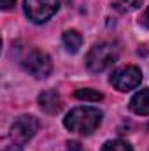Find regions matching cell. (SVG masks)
Instances as JSON below:
<instances>
[{
    "label": "cell",
    "mask_w": 149,
    "mask_h": 151,
    "mask_svg": "<svg viewBox=\"0 0 149 151\" xmlns=\"http://www.w3.org/2000/svg\"><path fill=\"white\" fill-rule=\"evenodd\" d=\"M37 128H39V121L35 116H28V114L19 116L11 125L9 135L4 139L2 151H21L23 146L35 135Z\"/></svg>",
    "instance_id": "2"
},
{
    "label": "cell",
    "mask_w": 149,
    "mask_h": 151,
    "mask_svg": "<svg viewBox=\"0 0 149 151\" xmlns=\"http://www.w3.org/2000/svg\"><path fill=\"white\" fill-rule=\"evenodd\" d=\"M60 7V0H25V14L34 23H46Z\"/></svg>",
    "instance_id": "5"
},
{
    "label": "cell",
    "mask_w": 149,
    "mask_h": 151,
    "mask_svg": "<svg viewBox=\"0 0 149 151\" xmlns=\"http://www.w3.org/2000/svg\"><path fill=\"white\" fill-rule=\"evenodd\" d=\"M21 67L32 74L34 77L39 79H44L51 74L53 70V63H51V58L44 53V51H39V49H30L27 51L23 56H21Z\"/></svg>",
    "instance_id": "4"
},
{
    "label": "cell",
    "mask_w": 149,
    "mask_h": 151,
    "mask_svg": "<svg viewBox=\"0 0 149 151\" xmlns=\"http://www.w3.org/2000/svg\"><path fill=\"white\" fill-rule=\"evenodd\" d=\"M102 151H133V150H132V146H130L126 141L112 139V141H107V142L102 146Z\"/></svg>",
    "instance_id": "12"
},
{
    "label": "cell",
    "mask_w": 149,
    "mask_h": 151,
    "mask_svg": "<svg viewBox=\"0 0 149 151\" xmlns=\"http://www.w3.org/2000/svg\"><path fill=\"white\" fill-rule=\"evenodd\" d=\"M75 99L84 100V102H100L104 99V95L98 90H93V88H81V90L75 91Z\"/></svg>",
    "instance_id": "11"
},
{
    "label": "cell",
    "mask_w": 149,
    "mask_h": 151,
    "mask_svg": "<svg viewBox=\"0 0 149 151\" xmlns=\"http://www.w3.org/2000/svg\"><path fill=\"white\" fill-rule=\"evenodd\" d=\"M142 4H144V0H112V7L117 12H123V14L140 9Z\"/></svg>",
    "instance_id": "10"
},
{
    "label": "cell",
    "mask_w": 149,
    "mask_h": 151,
    "mask_svg": "<svg viewBox=\"0 0 149 151\" xmlns=\"http://www.w3.org/2000/svg\"><path fill=\"white\" fill-rule=\"evenodd\" d=\"M140 23H142L146 28H149V9L144 12V16H142V19H140Z\"/></svg>",
    "instance_id": "14"
},
{
    "label": "cell",
    "mask_w": 149,
    "mask_h": 151,
    "mask_svg": "<svg viewBox=\"0 0 149 151\" xmlns=\"http://www.w3.org/2000/svg\"><path fill=\"white\" fill-rule=\"evenodd\" d=\"M0 4H2V9L7 11V9H11V7H14L16 0H0Z\"/></svg>",
    "instance_id": "13"
},
{
    "label": "cell",
    "mask_w": 149,
    "mask_h": 151,
    "mask_svg": "<svg viewBox=\"0 0 149 151\" xmlns=\"http://www.w3.org/2000/svg\"><path fill=\"white\" fill-rule=\"evenodd\" d=\"M39 104L46 113L49 114H54L62 109V99L54 90H47V91L40 93L39 95Z\"/></svg>",
    "instance_id": "7"
},
{
    "label": "cell",
    "mask_w": 149,
    "mask_h": 151,
    "mask_svg": "<svg viewBox=\"0 0 149 151\" xmlns=\"http://www.w3.org/2000/svg\"><path fill=\"white\" fill-rule=\"evenodd\" d=\"M102 118H104V114H102V111L98 107L79 106V107H74L65 116L63 125L70 132L81 134V135H91L102 125Z\"/></svg>",
    "instance_id": "1"
},
{
    "label": "cell",
    "mask_w": 149,
    "mask_h": 151,
    "mask_svg": "<svg viewBox=\"0 0 149 151\" xmlns=\"http://www.w3.org/2000/svg\"><path fill=\"white\" fill-rule=\"evenodd\" d=\"M142 81V72L135 65H126L121 69H116L111 76V84L119 91H130L135 90Z\"/></svg>",
    "instance_id": "6"
},
{
    "label": "cell",
    "mask_w": 149,
    "mask_h": 151,
    "mask_svg": "<svg viewBox=\"0 0 149 151\" xmlns=\"http://www.w3.org/2000/svg\"><path fill=\"white\" fill-rule=\"evenodd\" d=\"M119 58L117 47L111 42H98L95 44L86 55V67L91 72H104L112 67Z\"/></svg>",
    "instance_id": "3"
},
{
    "label": "cell",
    "mask_w": 149,
    "mask_h": 151,
    "mask_svg": "<svg viewBox=\"0 0 149 151\" xmlns=\"http://www.w3.org/2000/svg\"><path fill=\"white\" fill-rule=\"evenodd\" d=\"M148 128H149V125H148Z\"/></svg>",
    "instance_id": "15"
},
{
    "label": "cell",
    "mask_w": 149,
    "mask_h": 151,
    "mask_svg": "<svg viewBox=\"0 0 149 151\" xmlns=\"http://www.w3.org/2000/svg\"><path fill=\"white\" fill-rule=\"evenodd\" d=\"M130 109L139 116H149V88L137 91L130 100Z\"/></svg>",
    "instance_id": "8"
},
{
    "label": "cell",
    "mask_w": 149,
    "mask_h": 151,
    "mask_svg": "<svg viewBox=\"0 0 149 151\" xmlns=\"http://www.w3.org/2000/svg\"><path fill=\"white\" fill-rule=\"evenodd\" d=\"M62 42H63L65 49L74 55V53H77L81 49V46H82V35L77 30H67L63 34V37H62Z\"/></svg>",
    "instance_id": "9"
}]
</instances>
